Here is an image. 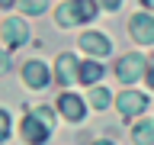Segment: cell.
Here are the masks:
<instances>
[{
  "label": "cell",
  "instance_id": "6",
  "mask_svg": "<svg viewBox=\"0 0 154 145\" xmlns=\"http://www.w3.org/2000/svg\"><path fill=\"white\" fill-rule=\"evenodd\" d=\"M80 48L90 52V55H100V58H103L106 52H109V39H106L103 32H84V36H80Z\"/></svg>",
  "mask_w": 154,
  "mask_h": 145
},
{
  "label": "cell",
  "instance_id": "12",
  "mask_svg": "<svg viewBox=\"0 0 154 145\" xmlns=\"http://www.w3.org/2000/svg\"><path fill=\"white\" fill-rule=\"evenodd\" d=\"M132 139L138 145H151L154 142V126L151 123H138V126H135V132H132Z\"/></svg>",
  "mask_w": 154,
  "mask_h": 145
},
{
  "label": "cell",
  "instance_id": "17",
  "mask_svg": "<svg viewBox=\"0 0 154 145\" xmlns=\"http://www.w3.org/2000/svg\"><path fill=\"white\" fill-rule=\"evenodd\" d=\"M148 84L154 87V58H148Z\"/></svg>",
  "mask_w": 154,
  "mask_h": 145
},
{
  "label": "cell",
  "instance_id": "18",
  "mask_svg": "<svg viewBox=\"0 0 154 145\" xmlns=\"http://www.w3.org/2000/svg\"><path fill=\"white\" fill-rule=\"evenodd\" d=\"M7 68H10V58L3 55V52H0V74H3V71H7Z\"/></svg>",
  "mask_w": 154,
  "mask_h": 145
},
{
  "label": "cell",
  "instance_id": "16",
  "mask_svg": "<svg viewBox=\"0 0 154 145\" xmlns=\"http://www.w3.org/2000/svg\"><path fill=\"white\" fill-rule=\"evenodd\" d=\"M7 135H10V116L3 113V110H0V142H3Z\"/></svg>",
  "mask_w": 154,
  "mask_h": 145
},
{
  "label": "cell",
  "instance_id": "5",
  "mask_svg": "<svg viewBox=\"0 0 154 145\" xmlns=\"http://www.w3.org/2000/svg\"><path fill=\"white\" fill-rule=\"evenodd\" d=\"M0 32H3V39H7V45H23V42L29 39V29H26L23 19H7Z\"/></svg>",
  "mask_w": 154,
  "mask_h": 145
},
{
  "label": "cell",
  "instance_id": "8",
  "mask_svg": "<svg viewBox=\"0 0 154 145\" xmlns=\"http://www.w3.org/2000/svg\"><path fill=\"white\" fill-rule=\"evenodd\" d=\"M80 74V68H77V61H74V55H61L58 58V81L61 84H74V77Z\"/></svg>",
  "mask_w": 154,
  "mask_h": 145
},
{
  "label": "cell",
  "instance_id": "3",
  "mask_svg": "<svg viewBox=\"0 0 154 145\" xmlns=\"http://www.w3.org/2000/svg\"><path fill=\"white\" fill-rule=\"evenodd\" d=\"M23 81H26L29 87H45L48 84V68L42 65V61H26V68H23Z\"/></svg>",
  "mask_w": 154,
  "mask_h": 145
},
{
  "label": "cell",
  "instance_id": "4",
  "mask_svg": "<svg viewBox=\"0 0 154 145\" xmlns=\"http://www.w3.org/2000/svg\"><path fill=\"white\" fill-rule=\"evenodd\" d=\"M132 36L138 39V42H148V45H151L154 42V16H144V13L132 16Z\"/></svg>",
  "mask_w": 154,
  "mask_h": 145
},
{
  "label": "cell",
  "instance_id": "10",
  "mask_svg": "<svg viewBox=\"0 0 154 145\" xmlns=\"http://www.w3.org/2000/svg\"><path fill=\"white\" fill-rule=\"evenodd\" d=\"M55 19H58V26H74V23H80L74 3H61V7L55 10Z\"/></svg>",
  "mask_w": 154,
  "mask_h": 145
},
{
  "label": "cell",
  "instance_id": "14",
  "mask_svg": "<svg viewBox=\"0 0 154 145\" xmlns=\"http://www.w3.org/2000/svg\"><path fill=\"white\" fill-rule=\"evenodd\" d=\"M90 103H93L96 110H106V103H109V90H106V87H93V94H90Z\"/></svg>",
  "mask_w": 154,
  "mask_h": 145
},
{
  "label": "cell",
  "instance_id": "21",
  "mask_svg": "<svg viewBox=\"0 0 154 145\" xmlns=\"http://www.w3.org/2000/svg\"><path fill=\"white\" fill-rule=\"evenodd\" d=\"M0 7H13V0H0Z\"/></svg>",
  "mask_w": 154,
  "mask_h": 145
},
{
  "label": "cell",
  "instance_id": "7",
  "mask_svg": "<svg viewBox=\"0 0 154 145\" xmlns=\"http://www.w3.org/2000/svg\"><path fill=\"white\" fill-rule=\"evenodd\" d=\"M116 103H119V110H122L125 116H135V113H141L144 106H148V97H144V94H135V90H125Z\"/></svg>",
  "mask_w": 154,
  "mask_h": 145
},
{
  "label": "cell",
  "instance_id": "13",
  "mask_svg": "<svg viewBox=\"0 0 154 145\" xmlns=\"http://www.w3.org/2000/svg\"><path fill=\"white\" fill-rule=\"evenodd\" d=\"M77 7V16H80V23H87V19L96 16V0H74Z\"/></svg>",
  "mask_w": 154,
  "mask_h": 145
},
{
  "label": "cell",
  "instance_id": "9",
  "mask_svg": "<svg viewBox=\"0 0 154 145\" xmlns=\"http://www.w3.org/2000/svg\"><path fill=\"white\" fill-rule=\"evenodd\" d=\"M58 110H61L67 119H74V123L84 116V103H80L74 94H64V97H61V100H58Z\"/></svg>",
  "mask_w": 154,
  "mask_h": 145
},
{
  "label": "cell",
  "instance_id": "2",
  "mask_svg": "<svg viewBox=\"0 0 154 145\" xmlns=\"http://www.w3.org/2000/svg\"><path fill=\"white\" fill-rule=\"evenodd\" d=\"M141 68H144V58H141V55H125V58H119L116 74H119L122 84H132V81L141 77Z\"/></svg>",
  "mask_w": 154,
  "mask_h": 145
},
{
  "label": "cell",
  "instance_id": "20",
  "mask_svg": "<svg viewBox=\"0 0 154 145\" xmlns=\"http://www.w3.org/2000/svg\"><path fill=\"white\" fill-rule=\"evenodd\" d=\"M141 3H144V7H148V10H154V0H141Z\"/></svg>",
  "mask_w": 154,
  "mask_h": 145
},
{
  "label": "cell",
  "instance_id": "11",
  "mask_svg": "<svg viewBox=\"0 0 154 145\" xmlns=\"http://www.w3.org/2000/svg\"><path fill=\"white\" fill-rule=\"evenodd\" d=\"M100 77H103V65L100 61H84L80 65V81L84 84H96Z\"/></svg>",
  "mask_w": 154,
  "mask_h": 145
},
{
  "label": "cell",
  "instance_id": "1",
  "mask_svg": "<svg viewBox=\"0 0 154 145\" xmlns=\"http://www.w3.org/2000/svg\"><path fill=\"white\" fill-rule=\"evenodd\" d=\"M23 139L26 142H45L48 132L55 129V116H51V110L48 106H38L35 113H29L26 119H23Z\"/></svg>",
  "mask_w": 154,
  "mask_h": 145
},
{
  "label": "cell",
  "instance_id": "15",
  "mask_svg": "<svg viewBox=\"0 0 154 145\" xmlns=\"http://www.w3.org/2000/svg\"><path fill=\"white\" fill-rule=\"evenodd\" d=\"M23 10H26V13H45L48 0H23Z\"/></svg>",
  "mask_w": 154,
  "mask_h": 145
},
{
  "label": "cell",
  "instance_id": "19",
  "mask_svg": "<svg viewBox=\"0 0 154 145\" xmlns=\"http://www.w3.org/2000/svg\"><path fill=\"white\" fill-rule=\"evenodd\" d=\"M100 3H103L106 10H116V7H119V3H122V0H100Z\"/></svg>",
  "mask_w": 154,
  "mask_h": 145
}]
</instances>
